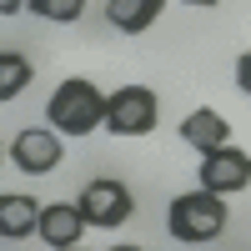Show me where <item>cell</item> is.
I'll use <instances>...</instances> for the list:
<instances>
[{
  "mask_svg": "<svg viewBox=\"0 0 251 251\" xmlns=\"http://www.w3.org/2000/svg\"><path fill=\"white\" fill-rule=\"evenodd\" d=\"M46 121H50V131L60 136H91L100 121H106V96H100L96 80H60L55 96H50V106H46Z\"/></svg>",
  "mask_w": 251,
  "mask_h": 251,
  "instance_id": "6da1fadb",
  "label": "cell"
},
{
  "mask_svg": "<svg viewBox=\"0 0 251 251\" xmlns=\"http://www.w3.org/2000/svg\"><path fill=\"white\" fill-rule=\"evenodd\" d=\"M166 231L176 241H186V246L216 241L226 231V201L206 196V191H181L171 206H166Z\"/></svg>",
  "mask_w": 251,
  "mask_h": 251,
  "instance_id": "7a4b0ae2",
  "label": "cell"
},
{
  "mask_svg": "<svg viewBox=\"0 0 251 251\" xmlns=\"http://www.w3.org/2000/svg\"><path fill=\"white\" fill-rule=\"evenodd\" d=\"M156 121H161V100L151 86H121L116 96H106L100 126H111V136H146L156 131Z\"/></svg>",
  "mask_w": 251,
  "mask_h": 251,
  "instance_id": "3957f363",
  "label": "cell"
},
{
  "mask_svg": "<svg viewBox=\"0 0 251 251\" xmlns=\"http://www.w3.org/2000/svg\"><path fill=\"white\" fill-rule=\"evenodd\" d=\"M75 211H80L86 226H126V221L136 216V196L126 191L116 176H96V181H86Z\"/></svg>",
  "mask_w": 251,
  "mask_h": 251,
  "instance_id": "277c9868",
  "label": "cell"
},
{
  "mask_svg": "<svg viewBox=\"0 0 251 251\" xmlns=\"http://www.w3.org/2000/svg\"><path fill=\"white\" fill-rule=\"evenodd\" d=\"M196 176H201L196 191H206V196H241L251 186V156L236 151V146H221V151L201 156V171Z\"/></svg>",
  "mask_w": 251,
  "mask_h": 251,
  "instance_id": "5b68a950",
  "label": "cell"
},
{
  "mask_svg": "<svg viewBox=\"0 0 251 251\" xmlns=\"http://www.w3.org/2000/svg\"><path fill=\"white\" fill-rule=\"evenodd\" d=\"M60 156H66V151H60V136L50 131V126H30V131H20L15 146H10V161H15L25 176H46V171H55Z\"/></svg>",
  "mask_w": 251,
  "mask_h": 251,
  "instance_id": "8992f818",
  "label": "cell"
},
{
  "mask_svg": "<svg viewBox=\"0 0 251 251\" xmlns=\"http://www.w3.org/2000/svg\"><path fill=\"white\" fill-rule=\"evenodd\" d=\"M35 236L50 251H71L86 236V221H80V211L71 201H50V206H40V216H35Z\"/></svg>",
  "mask_w": 251,
  "mask_h": 251,
  "instance_id": "52a82bcc",
  "label": "cell"
},
{
  "mask_svg": "<svg viewBox=\"0 0 251 251\" xmlns=\"http://www.w3.org/2000/svg\"><path fill=\"white\" fill-rule=\"evenodd\" d=\"M226 136H231V126H226V116L211 111V106H196L191 116L181 121V141H186V146H196L201 156H211V151H221V146H231Z\"/></svg>",
  "mask_w": 251,
  "mask_h": 251,
  "instance_id": "ba28073f",
  "label": "cell"
},
{
  "mask_svg": "<svg viewBox=\"0 0 251 251\" xmlns=\"http://www.w3.org/2000/svg\"><path fill=\"white\" fill-rule=\"evenodd\" d=\"M35 216H40L35 196H25V191H5V196H0V236H5V241L35 236Z\"/></svg>",
  "mask_w": 251,
  "mask_h": 251,
  "instance_id": "9c48e42d",
  "label": "cell"
},
{
  "mask_svg": "<svg viewBox=\"0 0 251 251\" xmlns=\"http://www.w3.org/2000/svg\"><path fill=\"white\" fill-rule=\"evenodd\" d=\"M156 15H161V0H106V20L116 30H126V35L151 30Z\"/></svg>",
  "mask_w": 251,
  "mask_h": 251,
  "instance_id": "30bf717a",
  "label": "cell"
},
{
  "mask_svg": "<svg viewBox=\"0 0 251 251\" xmlns=\"http://www.w3.org/2000/svg\"><path fill=\"white\" fill-rule=\"evenodd\" d=\"M30 86V60L20 50H0V100H15Z\"/></svg>",
  "mask_w": 251,
  "mask_h": 251,
  "instance_id": "8fae6325",
  "label": "cell"
},
{
  "mask_svg": "<svg viewBox=\"0 0 251 251\" xmlns=\"http://www.w3.org/2000/svg\"><path fill=\"white\" fill-rule=\"evenodd\" d=\"M30 10L46 15V20H75L86 5H80V0H30Z\"/></svg>",
  "mask_w": 251,
  "mask_h": 251,
  "instance_id": "7c38bea8",
  "label": "cell"
},
{
  "mask_svg": "<svg viewBox=\"0 0 251 251\" xmlns=\"http://www.w3.org/2000/svg\"><path fill=\"white\" fill-rule=\"evenodd\" d=\"M236 80H241V91L251 86V55H241V66H236Z\"/></svg>",
  "mask_w": 251,
  "mask_h": 251,
  "instance_id": "4fadbf2b",
  "label": "cell"
},
{
  "mask_svg": "<svg viewBox=\"0 0 251 251\" xmlns=\"http://www.w3.org/2000/svg\"><path fill=\"white\" fill-rule=\"evenodd\" d=\"M25 10V0H0V15H20Z\"/></svg>",
  "mask_w": 251,
  "mask_h": 251,
  "instance_id": "5bb4252c",
  "label": "cell"
},
{
  "mask_svg": "<svg viewBox=\"0 0 251 251\" xmlns=\"http://www.w3.org/2000/svg\"><path fill=\"white\" fill-rule=\"evenodd\" d=\"M111 251H141V246H111Z\"/></svg>",
  "mask_w": 251,
  "mask_h": 251,
  "instance_id": "9a60e30c",
  "label": "cell"
},
{
  "mask_svg": "<svg viewBox=\"0 0 251 251\" xmlns=\"http://www.w3.org/2000/svg\"><path fill=\"white\" fill-rule=\"evenodd\" d=\"M71 251H80V246H71Z\"/></svg>",
  "mask_w": 251,
  "mask_h": 251,
  "instance_id": "2e32d148",
  "label": "cell"
}]
</instances>
